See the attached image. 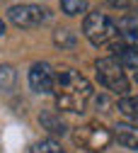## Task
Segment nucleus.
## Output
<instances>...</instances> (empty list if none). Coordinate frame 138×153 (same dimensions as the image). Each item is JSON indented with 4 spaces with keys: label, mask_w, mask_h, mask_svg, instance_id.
I'll list each match as a JSON object with an SVG mask.
<instances>
[{
    "label": "nucleus",
    "mask_w": 138,
    "mask_h": 153,
    "mask_svg": "<svg viewBox=\"0 0 138 153\" xmlns=\"http://www.w3.org/2000/svg\"><path fill=\"white\" fill-rule=\"evenodd\" d=\"M114 139L119 141L124 148H131V151H138V126L136 124H116L114 126Z\"/></svg>",
    "instance_id": "7"
},
{
    "label": "nucleus",
    "mask_w": 138,
    "mask_h": 153,
    "mask_svg": "<svg viewBox=\"0 0 138 153\" xmlns=\"http://www.w3.org/2000/svg\"><path fill=\"white\" fill-rule=\"evenodd\" d=\"M136 83H138V71H136Z\"/></svg>",
    "instance_id": "15"
},
{
    "label": "nucleus",
    "mask_w": 138,
    "mask_h": 153,
    "mask_svg": "<svg viewBox=\"0 0 138 153\" xmlns=\"http://www.w3.org/2000/svg\"><path fill=\"white\" fill-rule=\"evenodd\" d=\"M94 71H97V80H100L102 88H107L111 95H119V97H126L128 95V78L124 66L114 59V56H104V59L94 61Z\"/></svg>",
    "instance_id": "3"
},
{
    "label": "nucleus",
    "mask_w": 138,
    "mask_h": 153,
    "mask_svg": "<svg viewBox=\"0 0 138 153\" xmlns=\"http://www.w3.org/2000/svg\"><path fill=\"white\" fill-rule=\"evenodd\" d=\"M32 153H66L56 141H39L32 146Z\"/></svg>",
    "instance_id": "11"
},
{
    "label": "nucleus",
    "mask_w": 138,
    "mask_h": 153,
    "mask_svg": "<svg viewBox=\"0 0 138 153\" xmlns=\"http://www.w3.org/2000/svg\"><path fill=\"white\" fill-rule=\"evenodd\" d=\"M61 10H63L68 17L83 15V12L87 10V0H61Z\"/></svg>",
    "instance_id": "10"
},
{
    "label": "nucleus",
    "mask_w": 138,
    "mask_h": 153,
    "mask_svg": "<svg viewBox=\"0 0 138 153\" xmlns=\"http://www.w3.org/2000/svg\"><path fill=\"white\" fill-rule=\"evenodd\" d=\"M53 97H56V107L63 112H85L92 100V85L77 71L63 68L61 73H56Z\"/></svg>",
    "instance_id": "1"
},
{
    "label": "nucleus",
    "mask_w": 138,
    "mask_h": 153,
    "mask_svg": "<svg viewBox=\"0 0 138 153\" xmlns=\"http://www.w3.org/2000/svg\"><path fill=\"white\" fill-rule=\"evenodd\" d=\"M15 80V71L10 66H0V90H10Z\"/></svg>",
    "instance_id": "12"
},
{
    "label": "nucleus",
    "mask_w": 138,
    "mask_h": 153,
    "mask_svg": "<svg viewBox=\"0 0 138 153\" xmlns=\"http://www.w3.org/2000/svg\"><path fill=\"white\" fill-rule=\"evenodd\" d=\"M83 34L94 46H114L116 42H119L116 22L109 15H104V12H87L85 22H83Z\"/></svg>",
    "instance_id": "2"
},
{
    "label": "nucleus",
    "mask_w": 138,
    "mask_h": 153,
    "mask_svg": "<svg viewBox=\"0 0 138 153\" xmlns=\"http://www.w3.org/2000/svg\"><path fill=\"white\" fill-rule=\"evenodd\" d=\"M5 32V25H3V20H0V34H3Z\"/></svg>",
    "instance_id": "14"
},
{
    "label": "nucleus",
    "mask_w": 138,
    "mask_h": 153,
    "mask_svg": "<svg viewBox=\"0 0 138 153\" xmlns=\"http://www.w3.org/2000/svg\"><path fill=\"white\" fill-rule=\"evenodd\" d=\"M119 109L124 117H128L136 126H138V97L136 95H126V97L119 100Z\"/></svg>",
    "instance_id": "8"
},
{
    "label": "nucleus",
    "mask_w": 138,
    "mask_h": 153,
    "mask_svg": "<svg viewBox=\"0 0 138 153\" xmlns=\"http://www.w3.org/2000/svg\"><path fill=\"white\" fill-rule=\"evenodd\" d=\"M41 124H44V126H49V131H51V134H66V124H63V119L58 117V114H53V112L41 114Z\"/></svg>",
    "instance_id": "9"
},
{
    "label": "nucleus",
    "mask_w": 138,
    "mask_h": 153,
    "mask_svg": "<svg viewBox=\"0 0 138 153\" xmlns=\"http://www.w3.org/2000/svg\"><path fill=\"white\" fill-rule=\"evenodd\" d=\"M104 3H107V5H111V7H121V10H124V7H128V5H131V0H104Z\"/></svg>",
    "instance_id": "13"
},
{
    "label": "nucleus",
    "mask_w": 138,
    "mask_h": 153,
    "mask_svg": "<svg viewBox=\"0 0 138 153\" xmlns=\"http://www.w3.org/2000/svg\"><path fill=\"white\" fill-rule=\"evenodd\" d=\"M53 83H56V73H53V68L49 63L39 61V63H34L29 68V85H32L34 92L49 95V92H53Z\"/></svg>",
    "instance_id": "6"
},
{
    "label": "nucleus",
    "mask_w": 138,
    "mask_h": 153,
    "mask_svg": "<svg viewBox=\"0 0 138 153\" xmlns=\"http://www.w3.org/2000/svg\"><path fill=\"white\" fill-rule=\"evenodd\" d=\"M7 17L15 27H22V29H32V27H39L44 25L51 12L41 5H34V3H22V5H12L7 10Z\"/></svg>",
    "instance_id": "5"
},
{
    "label": "nucleus",
    "mask_w": 138,
    "mask_h": 153,
    "mask_svg": "<svg viewBox=\"0 0 138 153\" xmlns=\"http://www.w3.org/2000/svg\"><path fill=\"white\" fill-rule=\"evenodd\" d=\"M73 141L80 146V148H85V151L97 153V151H104V148L109 146L111 134H109V129H104L102 124L90 122V124H85V126H77V129H75Z\"/></svg>",
    "instance_id": "4"
}]
</instances>
